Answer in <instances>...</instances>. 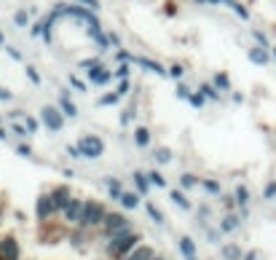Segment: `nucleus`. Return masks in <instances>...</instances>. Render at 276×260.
Segmentation results:
<instances>
[{"instance_id": "1", "label": "nucleus", "mask_w": 276, "mask_h": 260, "mask_svg": "<svg viewBox=\"0 0 276 260\" xmlns=\"http://www.w3.org/2000/svg\"><path fill=\"white\" fill-rule=\"evenodd\" d=\"M137 247H139L137 233H123V236H115L113 242H110V255H113V258H126V255L134 252Z\"/></svg>"}, {"instance_id": "2", "label": "nucleus", "mask_w": 276, "mask_h": 260, "mask_svg": "<svg viewBox=\"0 0 276 260\" xmlns=\"http://www.w3.org/2000/svg\"><path fill=\"white\" fill-rule=\"evenodd\" d=\"M105 217H107V212H105L102 204H99V201H86L78 226H83V228H86V226H99V223H105Z\"/></svg>"}, {"instance_id": "3", "label": "nucleus", "mask_w": 276, "mask_h": 260, "mask_svg": "<svg viewBox=\"0 0 276 260\" xmlns=\"http://www.w3.org/2000/svg\"><path fill=\"white\" fill-rule=\"evenodd\" d=\"M105 228H107L110 239L123 236V233H129V220L123 217L121 212H110L107 217H105Z\"/></svg>"}, {"instance_id": "4", "label": "nucleus", "mask_w": 276, "mask_h": 260, "mask_svg": "<svg viewBox=\"0 0 276 260\" xmlns=\"http://www.w3.org/2000/svg\"><path fill=\"white\" fill-rule=\"evenodd\" d=\"M81 153H83V158H99L105 153V142L99 137H94V134H89V137H83L81 139Z\"/></svg>"}, {"instance_id": "5", "label": "nucleus", "mask_w": 276, "mask_h": 260, "mask_svg": "<svg viewBox=\"0 0 276 260\" xmlns=\"http://www.w3.org/2000/svg\"><path fill=\"white\" fill-rule=\"evenodd\" d=\"M64 113H59L57 107H43L41 110V121H43V126L46 129H51V132H62V126H64Z\"/></svg>"}, {"instance_id": "6", "label": "nucleus", "mask_w": 276, "mask_h": 260, "mask_svg": "<svg viewBox=\"0 0 276 260\" xmlns=\"http://www.w3.org/2000/svg\"><path fill=\"white\" fill-rule=\"evenodd\" d=\"M19 242L11 236L6 239H0V260H19Z\"/></svg>"}, {"instance_id": "7", "label": "nucleus", "mask_w": 276, "mask_h": 260, "mask_svg": "<svg viewBox=\"0 0 276 260\" xmlns=\"http://www.w3.org/2000/svg\"><path fill=\"white\" fill-rule=\"evenodd\" d=\"M83 207H86V201H81V199H73V201L67 204V209H64V220L67 223H81V214H83Z\"/></svg>"}, {"instance_id": "8", "label": "nucleus", "mask_w": 276, "mask_h": 260, "mask_svg": "<svg viewBox=\"0 0 276 260\" xmlns=\"http://www.w3.org/2000/svg\"><path fill=\"white\" fill-rule=\"evenodd\" d=\"M35 212H38V217H41V220H48V217H51V212H57V207H54V201H51V193H48V196H38Z\"/></svg>"}, {"instance_id": "9", "label": "nucleus", "mask_w": 276, "mask_h": 260, "mask_svg": "<svg viewBox=\"0 0 276 260\" xmlns=\"http://www.w3.org/2000/svg\"><path fill=\"white\" fill-rule=\"evenodd\" d=\"M51 201H54V207H57V209H62V212H64V209H67V204L73 201L70 188H64V185H62V188H54V191H51Z\"/></svg>"}, {"instance_id": "10", "label": "nucleus", "mask_w": 276, "mask_h": 260, "mask_svg": "<svg viewBox=\"0 0 276 260\" xmlns=\"http://www.w3.org/2000/svg\"><path fill=\"white\" fill-rule=\"evenodd\" d=\"M86 73H89V81L97 83V86H105V83H107L110 78H113V73H110V70H105L102 64H97V67L86 70Z\"/></svg>"}, {"instance_id": "11", "label": "nucleus", "mask_w": 276, "mask_h": 260, "mask_svg": "<svg viewBox=\"0 0 276 260\" xmlns=\"http://www.w3.org/2000/svg\"><path fill=\"white\" fill-rule=\"evenodd\" d=\"M132 64H139V67H145L148 73H155V76H167L169 70H164L158 62H150V59H145V57H132Z\"/></svg>"}, {"instance_id": "12", "label": "nucleus", "mask_w": 276, "mask_h": 260, "mask_svg": "<svg viewBox=\"0 0 276 260\" xmlns=\"http://www.w3.org/2000/svg\"><path fill=\"white\" fill-rule=\"evenodd\" d=\"M59 110H62L64 116H70V118H75V116H78V107H75V105L70 102V97H67V94H62V97H59Z\"/></svg>"}, {"instance_id": "13", "label": "nucleus", "mask_w": 276, "mask_h": 260, "mask_svg": "<svg viewBox=\"0 0 276 260\" xmlns=\"http://www.w3.org/2000/svg\"><path fill=\"white\" fill-rule=\"evenodd\" d=\"M123 260H153V249H150V247H137L134 252H129Z\"/></svg>"}, {"instance_id": "14", "label": "nucleus", "mask_w": 276, "mask_h": 260, "mask_svg": "<svg viewBox=\"0 0 276 260\" xmlns=\"http://www.w3.org/2000/svg\"><path fill=\"white\" fill-rule=\"evenodd\" d=\"M236 228H239V217H236V214H228V217L220 220V233H230V231H236Z\"/></svg>"}, {"instance_id": "15", "label": "nucleus", "mask_w": 276, "mask_h": 260, "mask_svg": "<svg viewBox=\"0 0 276 260\" xmlns=\"http://www.w3.org/2000/svg\"><path fill=\"white\" fill-rule=\"evenodd\" d=\"M249 59H252L255 64H265L268 62V51H265L263 46H255V48H249Z\"/></svg>"}, {"instance_id": "16", "label": "nucleus", "mask_w": 276, "mask_h": 260, "mask_svg": "<svg viewBox=\"0 0 276 260\" xmlns=\"http://www.w3.org/2000/svg\"><path fill=\"white\" fill-rule=\"evenodd\" d=\"M134 185H137V193L142 196V193H148V188H150V180H148V174H142V172H134Z\"/></svg>"}, {"instance_id": "17", "label": "nucleus", "mask_w": 276, "mask_h": 260, "mask_svg": "<svg viewBox=\"0 0 276 260\" xmlns=\"http://www.w3.org/2000/svg\"><path fill=\"white\" fill-rule=\"evenodd\" d=\"M225 260H242V247H236V244H228V247L220 249Z\"/></svg>"}, {"instance_id": "18", "label": "nucleus", "mask_w": 276, "mask_h": 260, "mask_svg": "<svg viewBox=\"0 0 276 260\" xmlns=\"http://www.w3.org/2000/svg\"><path fill=\"white\" fill-rule=\"evenodd\" d=\"M233 201L239 204V207H247V204H249V191L244 188V185H239V188H236V193H233Z\"/></svg>"}, {"instance_id": "19", "label": "nucleus", "mask_w": 276, "mask_h": 260, "mask_svg": "<svg viewBox=\"0 0 276 260\" xmlns=\"http://www.w3.org/2000/svg\"><path fill=\"white\" fill-rule=\"evenodd\" d=\"M180 252H183L185 258H193V255H196V244H193V239H188V236L180 239Z\"/></svg>"}, {"instance_id": "20", "label": "nucleus", "mask_w": 276, "mask_h": 260, "mask_svg": "<svg viewBox=\"0 0 276 260\" xmlns=\"http://www.w3.org/2000/svg\"><path fill=\"white\" fill-rule=\"evenodd\" d=\"M134 142L139 145V148H145V145L150 142V132L145 126H139V129H134Z\"/></svg>"}, {"instance_id": "21", "label": "nucleus", "mask_w": 276, "mask_h": 260, "mask_svg": "<svg viewBox=\"0 0 276 260\" xmlns=\"http://www.w3.org/2000/svg\"><path fill=\"white\" fill-rule=\"evenodd\" d=\"M107 191H110V196H113V199H118V201H121L123 191H121V183H118V180H113V177L107 180Z\"/></svg>"}, {"instance_id": "22", "label": "nucleus", "mask_w": 276, "mask_h": 260, "mask_svg": "<svg viewBox=\"0 0 276 260\" xmlns=\"http://www.w3.org/2000/svg\"><path fill=\"white\" fill-rule=\"evenodd\" d=\"M121 204H123L126 209H134V207L139 204V193H123V196H121Z\"/></svg>"}, {"instance_id": "23", "label": "nucleus", "mask_w": 276, "mask_h": 260, "mask_svg": "<svg viewBox=\"0 0 276 260\" xmlns=\"http://www.w3.org/2000/svg\"><path fill=\"white\" fill-rule=\"evenodd\" d=\"M169 199H172V201L177 204L180 209H190V201H188V199H185V193H180V191H172V196H169Z\"/></svg>"}, {"instance_id": "24", "label": "nucleus", "mask_w": 276, "mask_h": 260, "mask_svg": "<svg viewBox=\"0 0 276 260\" xmlns=\"http://www.w3.org/2000/svg\"><path fill=\"white\" fill-rule=\"evenodd\" d=\"M153 158H155L158 164H167V161H172V151H169V148H158Z\"/></svg>"}, {"instance_id": "25", "label": "nucleus", "mask_w": 276, "mask_h": 260, "mask_svg": "<svg viewBox=\"0 0 276 260\" xmlns=\"http://www.w3.org/2000/svg\"><path fill=\"white\" fill-rule=\"evenodd\" d=\"M145 209H148V214L155 220V223H164V214H161V209L155 207V204H150V201H148V204H145Z\"/></svg>"}, {"instance_id": "26", "label": "nucleus", "mask_w": 276, "mask_h": 260, "mask_svg": "<svg viewBox=\"0 0 276 260\" xmlns=\"http://www.w3.org/2000/svg\"><path fill=\"white\" fill-rule=\"evenodd\" d=\"M215 86H217V89H225V92H228V89H230V78L225 76V73H217V76H215Z\"/></svg>"}, {"instance_id": "27", "label": "nucleus", "mask_w": 276, "mask_h": 260, "mask_svg": "<svg viewBox=\"0 0 276 260\" xmlns=\"http://www.w3.org/2000/svg\"><path fill=\"white\" fill-rule=\"evenodd\" d=\"M118 99H121V94L113 92V94H105V97H99V102H97V105H115Z\"/></svg>"}, {"instance_id": "28", "label": "nucleus", "mask_w": 276, "mask_h": 260, "mask_svg": "<svg viewBox=\"0 0 276 260\" xmlns=\"http://www.w3.org/2000/svg\"><path fill=\"white\" fill-rule=\"evenodd\" d=\"M148 180H150V185H155V188H164V185H167V180H164L158 172H150Z\"/></svg>"}, {"instance_id": "29", "label": "nucleus", "mask_w": 276, "mask_h": 260, "mask_svg": "<svg viewBox=\"0 0 276 260\" xmlns=\"http://www.w3.org/2000/svg\"><path fill=\"white\" fill-rule=\"evenodd\" d=\"M201 94H204L207 99H217V97H220V94H217V89H215V86H209V83H204V86H201Z\"/></svg>"}, {"instance_id": "30", "label": "nucleus", "mask_w": 276, "mask_h": 260, "mask_svg": "<svg viewBox=\"0 0 276 260\" xmlns=\"http://www.w3.org/2000/svg\"><path fill=\"white\" fill-rule=\"evenodd\" d=\"M230 8H233V11H236V16H242V19H249V11H247V8L242 6V3H236V0H233V3H230Z\"/></svg>"}, {"instance_id": "31", "label": "nucleus", "mask_w": 276, "mask_h": 260, "mask_svg": "<svg viewBox=\"0 0 276 260\" xmlns=\"http://www.w3.org/2000/svg\"><path fill=\"white\" fill-rule=\"evenodd\" d=\"M126 76H129V64H118L113 73V78H121V81H126Z\"/></svg>"}, {"instance_id": "32", "label": "nucleus", "mask_w": 276, "mask_h": 260, "mask_svg": "<svg viewBox=\"0 0 276 260\" xmlns=\"http://www.w3.org/2000/svg\"><path fill=\"white\" fill-rule=\"evenodd\" d=\"M201 185H204V191H209V193H220V185L215 180H201Z\"/></svg>"}, {"instance_id": "33", "label": "nucleus", "mask_w": 276, "mask_h": 260, "mask_svg": "<svg viewBox=\"0 0 276 260\" xmlns=\"http://www.w3.org/2000/svg\"><path fill=\"white\" fill-rule=\"evenodd\" d=\"M14 22H16L19 27H27V22H30L27 11H16V16H14Z\"/></svg>"}, {"instance_id": "34", "label": "nucleus", "mask_w": 276, "mask_h": 260, "mask_svg": "<svg viewBox=\"0 0 276 260\" xmlns=\"http://www.w3.org/2000/svg\"><path fill=\"white\" fill-rule=\"evenodd\" d=\"M183 73H185L183 64H172V67H169V76H172L174 81H180V78H183Z\"/></svg>"}, {"instance_id": "35", "label": "nucleus", "mask_w": 276, "mask_h": 260, "mask_svg": "<svg viewBox=\"0 0 276 260\" xmlns=\"http://www.w3.org/2000/svg\"><path fill=\"white\" fill-rule=\"evenodd\" d=\"M204 99H207L204 94H190V99H188V102L193 105V107H201V105H204Z\"/></svg>"}, {"instance_id": "36", "label": "nucleus", "mask_w": 276, "mask_h": 260, "mask_svg": "<svg viewBox=\"0 0 276 260\" xmlns=\"http://www.w3.org/2000/svg\"><path fill=\"white\" fill-rule=\"evenodd\" d=\"M67 156L70 158H83V153H81V148H78V145H67Z\"/></svg>"}, {"instance_id": "37", "label": "nucleus", "mask_w": 276, "mask_h": 260, "mask_svg": "<svg viewBox=\"0 0 276 260\" xmlns=\"http://www.w3.org/2000/svg\"><path fill=\"white\" fill-rule=\"evenodd\" d=\"M263 199H276V183H268V185H265Z\"/></svg>"}, {"instance_id": "38", "label": "nucleus", "mask_w": 276, "mask_h": 260, "mask_svg": "<svg viewBox=\"0 0 276 260\" xmlns=\"http://www.w3.org/2000/svg\"><path fill=\"white\" fill-rule=\"evenodd\" d=\"M180 183H183V188H193L196 177H193V174H183V177H180Z\"/></svg>"}, {"instance_id": "39", "label": "nucleus", "mask_w": 276, "mask_h": 260, "mask_svg": "<svg viewBox=\"0 0 276 260\" xmlns=\"http://www.w3.org/2000/svg\"><path fill=\"white\" fill-rule=\"evenodd\" d=\"M24 121H27V129H30V134H35V132H38V121H35L32 116H24Z\"/></svg>"}, {"instance_id": "40", "label": "nucleus", "mask_w": 276, "mask_h": 260, "mask_svg": "<svg viewBox=\"0 0 276 260\" xmlns=\"http://www.w3.org/2000/svg\"><path fill=\"white\" fill-rule=\"evenodd\" d=\"M70 86H75L78 92H86V83H83V81H78L75 76H70Z\"/></svg>"}, {"instance_id": "41", "label": "nucleus", "mask_w": 276, "mask_h": 260, "mask_svg": "<svg viewBox=\"0 0 276 260\" xmlns=\"http://www.w3.org/2000/svg\"><path fill=\"white\" fill-rule=\"evenodd\" d=\"M177 97H180V99H190V89L180 83V86H177Z\"/></svg>"}, {"instance_id": "42", "label": "nucleus", "mask_w": 276, "mask_h": 260, "mask_svg": "<svg viewBox=\"0 0 276 260\" xmlns=\"http://www.w3.org/2000/svg\"><path fill=\"white\" fill-rule=\"evenodd\" d=\"M78 3H83V8H92V11L99 8V0H78Z\"/></svg>"}, {"instance_id": "43", "label": "nucleus", "mask_w": 276, "mask_h": 260, "mask_svg": "<svg viewBox=\"0 0 276 260\" xmlns=\"http://www.w3.org/2000/svg\"><path fill=\"white\" fill-rule=\"evenodd\" d=\"M252 35H255V41H258L260 46H263V48H268V41H265V35H263V32H258V30H255Z\"/></svg>"}, {"instance_id": "44", "label": "nucleus", "mask_w": 276, "mask_h": 260, "mask_svg": "<svg viewBox=\"0 0 276 260\" xmlns=\"http://www.w3.org/2000/svg\"><path fill=\"white\" fill-rule=\"evenodd\" d=\"M11 129H14V132H16V134H19V137H27V134H30V129H27V126H19V123H14Z\"/></svg>"}, {"instance_id": "45", "label": "nucleus", "mask_w": 276, "mask_h": 260, "mask_svg": "<svg viewBox=\"0 0 276 260\" xmlns=\"http://www.w3.org/2000/svg\"><path fill=\"white\" fill-rule=\"evenodd\" d=\"M27 76H30V81H32V83H41V76L35 73V67H27Z\"/></svg>"}, {"instance_id": "46", "label": "nucleus", "mask_w": 276, "mask_h": 260, "mask_svg": "<svg viewBox=\"0 0 276 260\" xmlns=\"http://www.w3.org/2000/svg\"><path fill=\"white\" fill-rule=\"evenodd\" d=\"M129 92V81H121V83H118V94H121V97H123V94H126Z\"/></svg>"}, {"instance_id": "47", "label": "nucleus", "mask_w": 276, "mask_h": 260, "mask_svg": "<svg viewBox=\"0 0 276 260\" xmlns=\"http://www.w3.org/2000/svg\"><path fill=\"white\" fill-rule=\"evenodd\" d=\"M30 153H32V151H30L27 145H19V156H30Z\"/></svg>"}, {"instance_id": "48", "label": "nucleus", "mask_w": 276, "mask_h": 260, "mask_svg": "<svg viewBox=\"0 0 276 260\" xmlns=\"http://www.w3.org/2000/svg\"><path fill=\"white\" fill-rule=\"evenodd\" d=\"M0 99H6L8 102V99H11V92H8V89H0Z\"/></svg>"}, {"instance_id": "49", "label": "nucleus", "mask_w": 276, "mask_h": 260, "mask_svg": "<svg viewBox=\"0 0 276 260\" xmlns=\"http://www.w3.org/2000/svg\"><path fill=\"white\" fill-rule=\"evenodd\" d=\"M244 260H258V252H247V255H244Z\"/></svg>"}, {"instance_id": "50", "label": "nucleus", "mask_w": 276, "mask_h": 260, "mask_svg": "<svg viewBox=\"0 0 276 260\" xmlns=\"http://www.w3.org/2000/svg\"><path fill=\"white\" fill-rule=\"evenodd\" d=\"M3 43H6V38H3V32H0V46H3Z\"/></svg>"}, {"instance_id": "51", "label": "nucleus", "mask_w": 276, "mask_h": 260, "mask_svg": "<svg viewBox=\"0 0 276 260\" xmlns=\"http://www.w3.org/2000/svg\"><path fill=\"white\" fill-rule=\"evenodd\" d=\"M274 57H276V48H274Z\"/></svg>"}, {"instance_id": "52", "label": "nucleus", "mask_w": 276, "mask_h": 260, "mask_svg": "<svg viewBox=\"0 0 276 260\" xmlns=\"http://www.w3.org/2000/svg\"><path fill=\"white\" fill-rule=\"evenodd\" d=\"M153 260H161V258H153Z\"/></svg>"}, {"instance_id": "53", "label": "nucleus", "mask_w": 276, "mask_h": 260, "mask_svg": "<svg viewBox=\"0 0 276 260\" xmlns=\"http://www.w3.org/2000/svg\"><path fill=\"white\" fill-rule=\"evenodd\" d=\"M188 260H196V258H188Z\"/></svg>"}]
</instances>
